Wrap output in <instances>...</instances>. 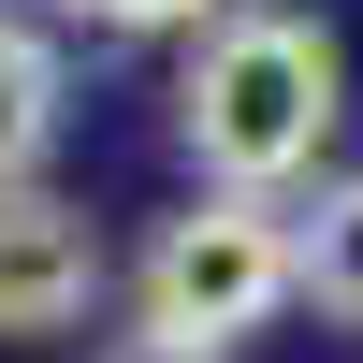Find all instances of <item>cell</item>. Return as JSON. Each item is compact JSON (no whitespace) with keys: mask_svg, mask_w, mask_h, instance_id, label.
<instances>
[{"mask_svg":"<svg viewBox=\"0 0 363 363\" xmlns=\"http://www.w3.org/2000/svg\"><path fill=\"white\" fill-rule=\"evenodd\" d=\"M174 131H189V160L218 174V189L277 203L291 174L320 160V131H335V29L320 15H218L189 58V87H174Z\"/></svg>","mask_w":363,"mask_h":363,"instance_id":"cell-1","label":"cell"},{"mask_svg":"<svg viewBox=\"0 0 363 363\" xmlns=\"http://www.w3.org/2000/svg\"><path fill=\"white\" fill-rule=\"evenodd\" d=\"M291 291H306L291 218L247 203V189H218V203H189V218H160V247H145V335L233 349V335H262Z\"/></svg>","mask_w":363,"mask_h":363,"instance_id":"cell-2","label":"cell"},{"mask_svg":"<svg viewBox=\"0 0 363 363\" xmlns=\"http://www.w3.org/2000/svg\"><path fill=\"white\" fill-rule=\"evenodd\" d=\"M102 291V233L44 189H0V335H73Z\"/></svg>","mask_w":363,"mask_h":363,"instance_id":"cell-3","label":"cell"},{"mask_svg":"<svg viewBox=\"0 0 363 363\" xmlns=\"http://www.w3.org/2000/svg\"><path fill=\"white\" fill-rule=\"evenodd\" d=\"M58 145V44L44 29H0V189Z\"/></svg>","mask_w":363,"mask_h":363,"instance_id":"cell-4","label":"cell"},{"mask_svg":"<svg viewBox=\"0 0 363 363\" xmlns=\"http://www.w3.org/2000/svg\"><path fill=\"white\" fill-rule=\"evenodd\" d=\"M291 247H306V291H320V306H335V320H363V174L306 203V233H291Z\"/></svg>","mask_w":363,"mask_h":363,"instance_id":"cell-5","label":"cell"},{"mask_svg":"<svg viewBox=\"0 0 363 363\" xmlns=\"http://www.w3.org/2000/svg\"><path fill=\"white\" fill-rule=\"evenodd\" d=\"M73 15H102V29H189L203 15V29H218V0H73Z\"/></svg>","mask_w":363,"mask_h":363,"instance_id":"cell-6","label":"cell"},{"mask_svg":"<svg viewBox=\"0 0 363 363\" xmlns=\"http://www.w3.org/2000/svg\"><path fill=\"white\" fill-rule=\"evenodd\" d=\"M102 363H218V349H189V335H116Z\"/></svg>","mask_w":363,"mask_h":363,"instance_id":"cell-7","label":"cell"}]
</instances>
